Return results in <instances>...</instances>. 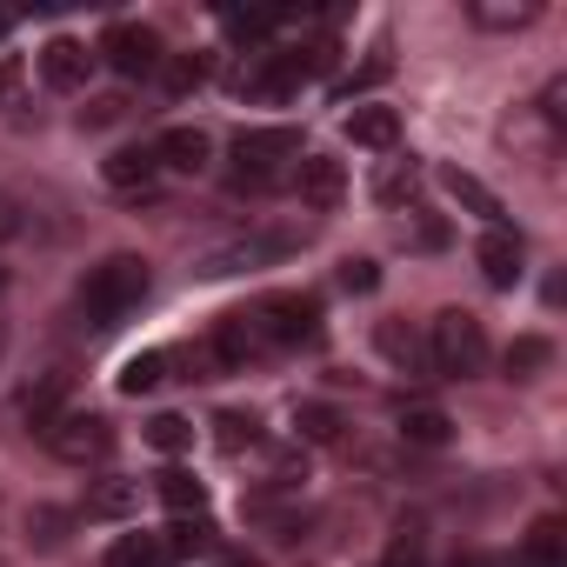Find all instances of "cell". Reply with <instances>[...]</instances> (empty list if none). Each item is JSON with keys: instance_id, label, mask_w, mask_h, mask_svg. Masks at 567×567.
I'll use <instances>...</instances> for the list:
<instances>
[{"instance_id": "4", "label": "cell", "mask_w": 567, "mask_h": 567, "mask_svg": "<svg viewBox=\"0 0 567 567\" xmlns=\"http://www.w3.org/2000/svg\"><path fill=\"white\" fill-rule=\"evenodd\" d=\"M328 61H334L328 41L288 48V54H254V68L240 74V94H254V101H288V94H301L315 74H328Z\"/></svg>"}, {"instance_id": "34", "label": "cell", "mask_w": 567, "mask_h": 567, "mask_svg": "<svg viewBox=\"0 0 567 567\" xmlns=\"http://www.w3.org/2000/svg\"><path fill=\"white\" fill-rule=\"evenodd\" d=\"M14 234H21V207L0 194V240H14Z\"/></svg>"}, {"instance_id": "30", "label": "cell", "mask_w": 567, "mask_h": 567, "mask_svg": "<svg viewBox=\"0 0 567 567\" xmlns=\"http://www.w3.org/2000/svg\"><path fill=\"white\" fill-rule=\"evenodd\" d=\"M161 540H167V554H174V560H187V554H200V547H207V520H174Z\"/></svg>"}, {"instance_id": "33", "label": "cell", "mask_w": 567, "mask_h": 567, "mask_svg": "<svg viewBox=\"0 0 567 567\" xmlns=\"http://www.w3.org/2000/svg\"><path fill=\"white\" fill-rule=\"evenodd\" d=\"M121 114H127V101H121V94H107V101H94V107H87L81 121H94V127H107V121H121Z\"/></svg>"}, {"instance_id": "35", "label": "cell", "mask_w": 567, "mask_h": 567, "mask_svg": "<svg viewBox=\"0 0 567 567\" xmlns=\"http://www.w3.org/2000/svg\"><path fill=\"white\" fill-rule=\"evenodd\" d=\"M8 28H14V14H0V41H8Z\"/></svg>"}, {"instance_id": "31", "label": "cell", "mask_w": 567, "mask_h": 567, "mask_svg": "<svg viewBox=\"0 0 567 567\" xmlns=\"http://www.w3.org/2000/svg\"><path fill=\"white\" fill-rule=\"evenodd\" d=\"M381 354H388V361H401V368H408V374H414V368H421V348H414V334H401V328H394V321H388V328H381Z\"/></svg>"}, {"instance_id": "11", "label": "cell", "mask_w": 567, "mask_h": 567, "mask_svg": "<svg viewBox=\"0 0 567 567\" xmlns=\"http://www.w3.org/2000/svg\"><path fill=\"white\" fill-rule=\"evenodd\" d=\"M295 194L308 200V207H341V194H348V167L334 161V154H301V167H295Z\"/></svg>"}, {"instance_id": "23", "label": "cell", "mask_w": 567, "mask_h": 567, "mask_svg": "<svg viewBox=\"0 0 567 567\" xmlns=\"http://www.w3.org/2000/svg\"><path fill=\"white\" fill-rule=\"evenodd\" d=\"M161 381H167V354H161V348H154V354H134V361L121 368V394H127V401L154 394Z\"/></svg>"}, {"instance_id": "13", "label": "cell", "mask_w": 567, "mask_h": 567, "mask_svg": "<svg viewBox=\"0 0 567 567\" xmlns=\"http://www.w3.org/2000/svg\"><path fill=\"white\" fill-rule=\"evenodd\" d=\"M154 154H161V174H207L214 141H207L200 127H167V134L154 141Z\"/></svg>"}, {"instance_id": "19", "label": "cell", "mask_w": 567, "mask_h": 567, "mask_svg": "<svg viewBox=\"0 0 567 567\" xmlns=\"http://www.w3.org/2000/svg\"><path fill=\"white\" fill-rule=\"evenodd\" d=\"M107 567H174V554H167L161 534H121L107 547Z\"/></svg>"}, {"instance_id": "24", "label": "cell", "mask_w": 567, "mask_h": 567, "mask_svg": "<svg viewBox=\"0 0 567 567\" xmlns=\"http://www.w3.org/2000/svg\"><path fill=\"white\" fill-rule=\"evenodd\" d=\"M161 74H167V94H194V87L214 74V61H207V54H167Z\"/></svg>"}, {"instance_id": "26", "label": "cell", "mask_w": 567, "mask_h": 567, "mask_svg": "<svg viewBox=\"0 0 567 567\" xmlns=\"http://www.w3.org/2000/svg\"><path fill=\"white\" fill-rule=\"evenodd\" d=\"M547 361H554V348H547L540 334H520V341L507 348V374H514V381H534Z\"/></svg>"}, {"instance_id": "22", "label": "cell", "mask_w": 567, "mask_h": 567, "mask_svg": "<svg viewBox=\"0 0 567 567\" xmlns=\"http://www.w3.org/2000/svg\"><path fill=\"white\" fill-rule=\"evenodd\" d=\"M154 494H161V501H167V507H174L181 520H187V514L200 520V507H207V487H200L194 474H181V467H167V474L154 481Z\"/></svg>"}, {"instance_id": "6", "label": "cell", "mask_w": 567, "mask_h": 567, "mask_svg": "<svg viewBox=\"0 0 567 567\" xmlns=\"http://www.w3.org/2000/svg\"><path fill=\"white\" fill-rule=\"evenodd\" d=\"M41 441H48L54 461L87 467V461H107V454H114V421H107V414H81V408H68V414H54V421L41 427Z\"/></svg>"}, {"instance_id": "28", "label": "cell", "mask_w": 567, "mask_h": 567, "mask_svg": "<svg viewBox=\"0 0 567 567\" xmlns=\"http://www.w3.org/2000/svg\"><path fill=\"white\" fill-rule=\"evenodd\" d=\"M147 441H154L161 454H181V447H194V427H187L181 414H154V421H147Z\"/></svg>"}, {"instance_id": "20", "label": "cell", "mask_w": 567, "mask_h": 567, "mask_svg": "<svg viewBox=\"0 0 567 567\" xmlns=\"http://www.w3.org/2000/svg\"><path fill=\"white\" fill-rule=\"evenodd\" d=\"M21 414H28L34 427H48L54 414H68V374H41V381L21 394Z\"/></svg>"}, {"instance_id": "1", "label": "cell", "mask_w": 567, "mask_h": 567, "mask_svg": "<svg viewBox=\"0 0 567 567\" xmlns=\"http://www.w3.org/2000/svg\"><path fill=\"white\" fill-rule=\"evenodd\" d=\"M154 295V267L141 260V254H107V260H94L87 267V280H81V321L94 328V334H107V328H121L141 301Z\"/></svg>"}, {"instance_id": "10", "label": "cell", "mask_w": 567, "mask_h": 567, "mask_svg": "<svg viewBox=\"0 0 567 567\" xmlns=\"http://www.w3.org/2000/svg\"><path fill=\"white\" fill-rule=\"evenodd\" d=\"M101 181L114 187V194H154V181H161V154H154V141H141V147H114L107 161H101Z\"/></svg>"}, {"instance_id": "3", "label": "cell", "mask_w": 567, "mask_h": 567, "mask_svg": "<svg viewBox=\"0 0 567 567\" xmlns=\"http://www.w3.org/2000/svg\"><path fill=\"white\" fill-rule=\"evenodd\" d=\"M427 368L447 374V381H474L487 368V328L467 308H441L434 328H427Z\"/></svg>"}, {"instance_id": "14", "label": "cell", "mask_w": 567, "mask_h": 567, "mask_svg": "<svg viewBox=\"0 0 567 567\" xmlns=\"http://www.w3.org/2000/svg\"><path fill=\"white\" fill-rule=\"evenodd\" d=\"M540 21V0H467V28L481 34H520Z\"/></svg>"}, {"instance_id": "18", "label": "cell", "mask_w": 567, "mask_h": 567, "mask_svg": "<svg viewBox=\"0 0 567 567\" xmlns=\"http://www.w3.org/2000/svg\"><path fill=\"white\" fill-rule=\"evenodd\" d=\"M520 567H567V534H560V520H534V527H527Z\"/></svg>"}, {"instance_id": "2", "label": "cell", "mask_w": 567, "mask_h": 567, "mask_svg": "<svg viewBox=\"0 0 567 567\" xmlns=\"http://www.w3.org/2000/svg\"><path fill=\"white\" fill-rule=\"evenodd\" d=\"M301 167V134L295 127H247L234 134V194H267L280 181H295Z\"/></svg>"}, {"instance_id": "25", "label": "cell", "mask_w": 567, "mask_h": 567, "mask_svg": "<svg viewBox=\"0 0 567 567\" xmlns=\"http://www.w3.org/2000/svg\"><path fill=\"white\" fill-rule=\"evenodd\" d=\"M414 181H421V167H414V161H388V167L374 174V194H381L388 207H401V200H414Z\"/></svg>"}, {"instance_id": "21", "label": "cell", "mask_w": 567, "mask_h": 567, "mask_svg": "<svg viewBox=\"0 0 567 567\" xmlns=\"http://www.w3.org/2000/svg\"><path fill=\"white\" fill-rule=\"evenodd\" d=\"M447 434H454V421L441 408H401V441L408 447H447Z\"/></svg>"}, {"instance_id": "5", "label": "cell", "mask_w": 567, "mask_h": 567, "mask_svg": "<svg viewBox=\"0 0 567 567\" xmlns=\"http://www.w3.org/2000/svg\"><path fill=\"white\" fill-rule=\"evenodd\" d=\"M295 247H301V234H274V227H260V234H234V240L207 247V254L194 260V274H200V280H234V274H254V267H280Z\"/></svg>"}, {"instance_id": "15", "label": "cell", "mask_w": 567, "mask_h": 567, "mask_svg": "<svg viewBox=\"0 0 567 567\" xmlns=\"http://www.w3.org/2000/svg\"><path fill=\"white\" fill-rule=\"evenodd\" d=\"M341 127H348L354 147H374V154H388V147L401 141V114H394V107H374V101H361Z\"/></svg>"}, {"instance_id": "16", "label": "cell", "mask_w": 567, "mask_h": 567, "mask_svg": "<svg viewBox=\"0 0 567 567\" xmlns=\"http://www.w3.org/2000/svg\"><path fill=\"white\" fill-rule=\"evenodd\" d=\"M441 187L467 207V214H481L487 227H501V200H494V187H481L474 174H461V167H441Z\"/></svg>"}, {"instance_id": "8", "label": "cell", "mask_w": 567, "mask_h": 567, "mask_svg": "<svg viewBox=\"0 0 567 567\" xmlns=\"http://www.w3.org/2000/svg\"><path fill=\"white\" fill-rule=\"evenodd\" d=\"M101 54H107V68H114L121 81H154V74H161V61H167L161 34H154V28H141V21H121V28H107Z\"/></svg>"}, {"instance_id": "29", "label": "cell", "mask_w": 567, "mask_h": 567, "mask_svg": "<svg viewBox=\"0 0 567 567\" xmlns=\"http://www.w3.org/2000/svg\"><path fill=\"white\" fill-rule=\"evenodd\" d=\"M134 501H141V487H134V481H101V487L87 494V514H127Z\"/></svg>"}, {"instance_id": "9", "label": "cell", "mask_w": 567, "mask_h": 567, "mask_svg": "<svg viewBox=\"0 0 567 567\" xmlns=\"http://www.w3.org/2000/svg\"><path fill=\"white\" fill-rule=\"evenodd\" d=\"M474 260H481V274H487V288H514V280L527 274V240L501 220V227H487V234H481Z\"/></svg>"}, {"instance_id": "27", "label": "cell", "mask_w": 567, "mask_h": 567, "mask_svg": "<svg viewBox=\"0 0 567 567\" xmlns=\"http://www.w3.org/2000/svg\"><path fill=\"white\" fill-rule=\"evenodd\" d=\"M214 427H220V447H227V454H240V447H254V441H260V414H240V408L214 414Z\"/></svg>"}, {"instance_id": "17", "label": "cell", "mask_w": 567, "mask_h": 567, "mask_svg": "<svg viewBox=\"0 0 567 567\" xmlns=\"http://www.w3.org/2000/svg\"><path fill=\"white\" fill-rule=\"evenodd\" d=\"M341 427H348V421H341V408H328V401H301V408H295V434H301L308 447H334Z\"/></svg>"}, {"instance_id": "32", "label": "cell", "mask_w": 567, "mask_h": 567, "mask_svg": "<svg viewBox=\"0 0 567 567\" xmlns=\"http://www.w3.org/2000/svg\"><path fill=\"white\" fill-rule=\"evenodd\" d=\"M374 280H381L374 260H348V267H341V288H348V295H374Z\"/></svg>"}, {"instance_id": "12", "label": "cell", "mask_w": 567, "mask_h": 567, "mask_svg": "<svg viewBox=\"0 0 567 567\" xmlns=\"http://www.w3.org/2000/svg\"><path fill=\"white\" fill-rule=\"evenodd\" d=\"M87 74H94V54H87L81 41H48V48H41V81H48L54 94H81Z\"/></svg>"}, {"instance_id": "7", "label": "cell", "mask_w": 567, "mask_h": 567, "mask_svg": "<svg viewBox=\"0 0 567 567\" xmlns=\"http://www.w3.org/2000/svg\"><path fill=\"white\" fill-rule=\"evenodd\" d=\"M254 315H260L274 354H295L321 334V301L315 295H267V301H254Z\"/></svg>"}]
</instances>
